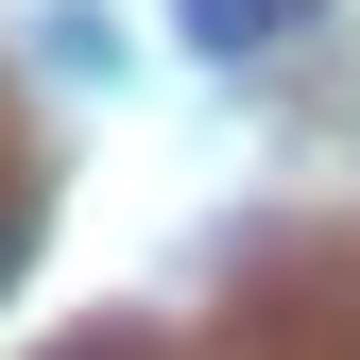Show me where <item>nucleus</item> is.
<instances>
[{"label":"nucleus","instance_id":"2","mask_svg":"<svg viewBox=\"0 0 360 360\" xmlns=\"http://www.w3.org/2000/svg\"><path fill=\"white\" fill-rule=\"evenodd\" d=\"M0 292H18V206H0Z\"/></svg>","mask_w":360,"mask_h":360},{"label":"nucleus","instance_id":"1","mask_svg":"<svg viewBox=\"0 0 360 360\" xmlns=\"http://www.w3.org/2000/svg\"><path fill=\"white\" fill-rule=\"evenodd\" d=\"M172 34H189L206 69H240V52H275V34H309V0H172Z\"/></svg>","mask_w":360,"mask_h":360}]
</instances>
